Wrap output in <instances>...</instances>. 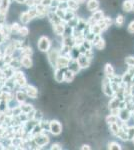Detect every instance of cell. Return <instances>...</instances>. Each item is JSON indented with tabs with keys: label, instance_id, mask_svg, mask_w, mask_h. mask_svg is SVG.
<instances>
[{
	"label": "cell",
	"instance_id": "cell-1",
	"mask_svg": "<svg viewBox=\"0 0 134 150\" xmlns=\"http://www.w3.org/2000/svg\"><path fill=\"white\" fill-rule=\"evenodd\" d=\"M102 91L108 97H112V96L115 95V92H114L111 85V79L109 77L105 76V78L103 79V82H102Z\"/></svg>",
	"mask_w": 134,
	"mask_h": 150
},
{
	"label": "cell",
	"instance_id": "cell-2",
	"mask_svg": "<svg viewBox=\"0 0 134 150\" xmlns=\"http://www.w3.org/2000/svg\"><path fill=\"white\" fill-rule=\"evenodd\" d=\"M37 47L40 51L42 52H48L51 48V41L47 36H41L38 39Z\"/></svg>",
	"mask_w": 134,
	"mask_h": 150
},
{
	"label": "cell",
	"instance_id": "cell-3",
	"mask_svg": "<svg viewBox=\"0 0 134 150\" xmlns=\"http://www.w3.org/2000/svg\"><path fill=\"white\" fill-rule=\"evenodd\" d=\"M33 140H34V142H35L36 146L42 147V146H45L46 144H48V142H49V137L46 134H44L42 131V132L38 133V134L34 135Z\"/></svg>",
	"mask_w": 134,
	"mask_h": 150
},
{
	"label": "cell",
	"instance_id": "cell-4",
	"mask_svg": "<svg viewBox=\"0 0 134 150\" xmlns=\"http://www.w3.org/2000/svg\"><path fill=\"white\" fill-rule=\"evenodd\" d=\"M49 132L52 135H60L62 132V125L58 120H51L49 122Z\"/></svg>",
	"mask_w": 134,
	"mask_h": 150
},
{
	"label": "cell",
	"instance_id": "cell-5",
	"mask_svg": "<svg viewBox=\"0 0 134 150\" xmlns=\"http://www.w3.org/2000/svg\"><path fill=\"white\" fill-rule=\"evenodd\" d=\"M60 56V51L57 49H51L48 51V55H47V58H48V61H49L50 65L52 67L56 68V65H57V59L58 57Z\"/></svg>",
	"mask_w": 134,
	"mask_h": 150
},
{
	"label": "cell",
	"instance_id": "cell-6",
	"mask_svg": "<svg viewBox=\"0 0 134 150\" xmlns=\"http://www.w3.org/2000/svg\"><path fill=\"white\" fill-rule=\"evenodd\" d=\"M131 116H132V111L129 110L127 107L121 108L118 113V119L127 123V121H129V119L131 118Z\"/></svg>",
	"mask_w": 134,
	"mask_h": 150
},
{
	"label": "cell",
	"instance_id": "cell-7",
	"mask_svg": "<svg viewBox=\"0 0 134 150\" xmlns=\"http://www.w3.org/2000/svg\"><path fill=\"white\" fill-rule=\"evenodd\" d=\"M70 59H71V58H70V56H68V55L60 54V56L58 57V59H57V65H56V67L66 69L68 67V64H69Z\"/></svg>",
	"mask_w": 134,
	"mask_h": 150
},
{
	"label": "cell",
	"instance_id": "cell-8",
	"mask_svg": "<svg viewBox=\"0 0 134 150\" xmlns=\"http://www.w3.org/2000/svg\"><path fill=\"white\" fill-rule=\"evenodd\" d=\"M77 61L81 67V69H84V68H88L90 63H91V59L89 57L86 56V54H80L78 57H77Z\"/></svg>",
	"mask_w": 134,
	"mask_h": 150
},
{
	"label": "cell",
	"instance_id": "cell-9",
	"mask_svg": "<svg viewBox=\"0 0 134 150\" xmlns=\"http://www.w3.org/2000/svg\"><path fill=\"white\" fill-rule=\"evenodd\" d=\"M24 91H25L26 95L29 98L36 99L38 96V90L36 87H34L33 85H26L24 87Z\"/></svg>",
	"mask_w": 134,
	"mask_h": 150
},
{
	"label": "cell",
	"instance_id": "cell-10",
	"mask_svg": "<svg viewBox=\"0 0 134 150\" xmlns=\"http://www.w3.org/2000/svg\"><path fill=\"white\" fill-rule=\"evenodd\" d=\"M65 29H66V23L63 22V21L57 24H53V31H54L55 34L58 36L64 35Z\"/></svg>",
	"mask_w": 134,
	"mask_h": 150
},
{
	"label": "cell",
	"instance_id": "cell-11",
	"mask_svg": "<svg viewBox=\"0 0 134 150\" xmlns=\"http://www.w3.org/2000/svg\"><path fill=\"white\" fill-rule=\"evenodd\" d=\"M67 68L69 70H71L72 72H74L75 74H77L80 70H81V67H80V65L78 63V61H77V59H73V58L70 59Z\"/></svg>",
	"mask_w": 134,
	"mask_h": 150
},
{
	"label": "cell",
	"instance_id": "cell-12",
	"mask_svg": "<svg viewBox=\"0 0 134 150\" xmlns=\"http://www.w3.org/2000/svg\"><path fill=\"white\" fill-rule=\"evenodd\" d=\"M64 69L59 68V67H56L54 70V80L58 83H61L64 81Z\"/></svg>",
	"mask_w": 134,
	"mask_h": 150
},
{
	"label": "cell",
	"instance_id": "cell-13",
	"mask_svg": "<svg viewBox=\"0 0 134 150\" xmlns=\"http://www.w3.org/2000/svg\"><path fill=\"white\" fill-rule=\"evenodd\" d=\"M104 18V12L102 10H96L93 12V14H92V16L90 17V21H91V24L93 23H96L98 22V21L102 20V19Z\"/></svg>",
	"mask_w": 134,
	"mask_h": 150
},
{
	"label": "cell",
	"instance_id": "cell-14",
	"mask_svg": "<svg viewBox=\"0 0 134 150\" xmlns=\"http://www.w3.org/2000/svg\"><path fill=\"white\" fill-rule=\"evenodd\" d=\"M100 3H99L98 0H88L87 1V10L94 12L99 9Z\"/></svg>",
	"mask_w": 134,
	"mask_h": 150
},
{
	"label": "cell",
	"instance_id": "cell-15",
	"mask_svg": "<svg viewBox=\"0 0 134 150\" xmlns=\"http://www.w3.org/2000/svg\"><path fill=\"white\" fill-rule=\"evenodd\" d=\"M47 17H48V19H49L50 22L52 23V25H53V24H57V23L62 22V20L58 17V15L56 14L55 11H48Z\"/></svg>",
	"mask_w": 134,
	"mask_h": 150
},
{
	"label": "cell",
	"instance_id": "cell-16",
	"mask_svg": "<svg viewBox=\"0 0 134 150\" xmlns=\"http://www.w3.org/2000/svg\"><path fill=\"white\" fill-rule=\"evenodd\" d=\"M120 102H121V100L117 97V96H116V95L112 96V99H111L110 101H109V103H108L109 109L112 110V109H115V108H119Z\"/></svg>",
	"mask_w": 134,
	"mask_h": 150
},
{
	"label": "cell",
	"instance_id": "cell-17",
	"mask_svg": "<svg viewBox=\"0 0 134 150\" xmlns=\"http://www.w3.org/2000/svg\"><path fill=\"white\" fill-rule=\"evenodd\" d=\"M104 73H105L106 77H109V78H112V77L115 75V70H114L113 66L110 63H107L104 67Z\"/></svg>",
	"mask_w": 134,
	"mask_h": 150
},
{
	"label": "cell",
	"instance_id": "cell-18",
	"mask_svg": "<svg viewBox=\"0 0 134 150\" xmlns=\"http://www.w3.org/2000/svg\"><path fill=\"white\" fill-rule=\"evenodd\" d=\"M26 97H27V95H26L25 91H22V90H18V91L16 92V94H15L16 101H17V102H18L19 104L25 102Z\"/></svg>",
	"mask_w": 134,
	"mask_h": 150
},
{
	"label": "cell",
	"instance_id": "cell-19",
	"mask_svg": "<svg viewBox=\"0 0 134 150\" xmlns=\"http://www.w3.org/2000/svg\"><path fill=\"white\" fill-rule=\"evenodd\" d=\"M20 62L21 65L25 68H30L32 66V60H31L30 56H21Z\"/></svg>",
	"mask_w": 134,
	"mask_h": 150
},
{
	"label": "cell",
	"instance_id": "cell-20",
	"mask_svg": "<svg viewBox=\"0 0 134 150\" xmlns=\"http://www.w3.org/2000/svg\"><path fill=\"white\" fill-rule=\"evenodd\" d=\"M74 77H75V73H74V72H72L71 70H69L68 68H66V70L64 71V81L68 82V83H70V82L73 81Z\"/></svg>",
	"mask_w": 134,
	"mask_h": 150
},
{
	"label": "cell",
	"instance_id": "cell-21",
	"mask_svg": "<svg viewBox=\"0 0 134 150\" xmlns=\"http://www.w3.org/2000/svg\"><path fill=\"white\" fill-rule=\"evenodd\" d=\"M67 6H68V9H70V10L76 11V10H78V8H79V2L77 1V0H68Z\"/></svg>",
	"mask_w": 134,
	"mask_h": 150
},
{
	"label": "cell",
	"instance_id": "cell-22",
	"mask_svg": "<svg viewBox=\"0 0 134 150\" xmlns=\"http://www.w3.org/2000/svg\"><path fill=\"white\" fill-rule=\"evenodd\" d=\"M89 29H90V31H91V32L93 33V34H95V35H99V34H101V33H102V30H101L100 26H99L97 23L90 24Z\"/></svg>",
	"mask_w": 134,
	"mask_h": 150
},
{
	"label": "cell",
	"instance_id": "cell-23",
	"mask_svg": "<svg viewBox=\"0 0 134 150\" xmlns=\"http://www.w3.org/2000/svg\"><path fill=\"white\" fill-rule=\"evenodd\" d=\"M31 20H32V18L30 17V15H29L28 11L22 12V13L20 14V21L23 24H27V23L30 22Z\"/></svg>",
	"mask_w": 134,
	"mask_h": 150
},
{
	"label": "cell",
	"instance_id": "cell-24",
	"mask_svg": "<svg viewBox=\"0 0 134 150\" xmlns=\"http://www.w3.org/2000/svg\"><path fill=\"white\" fill-rule=\"evenodd\" d=\"M122 9L124 12H131L132 11V1L131 0H124L122 4Z\"/></svg>",
	"mask_w": 134,
	"mask_h": 150
},
{
	"label": "cell",
	"instance_id": "cell-25",
	"mask_svg": "<svg viewBox=\"0 0 134 150\" xmlns=\"http://www.w3.org/2000/svg\"><path fill=\"white\" fill-rule=\"evenodd\" d=\"M116 136H117L118 138H120L121 140H123V141H127V140H128L127 129H124V128L120 127V130H119V132L117 133V135H116Z\"/></svg>",
	"mask_w": 134,
	"mask_h": 150
},
{
	"label": "cell",
	"instance_id": "cell-26",
	"mask_svg": "<svg viewBox=\"0 0 134 150\" xmlns=\"http://www.w3.org/2000/svg\"><path fill=\"white\" fill-rule=\"evenodd\" d=\"M75 11H73V10H70V9H67L66 10V13H65V17L64 19H63V22H68L69 20H71L72 18H74L75 17V13H74Z\"/></svg>",
	"mask_w": 134,
	"mask_h": 150
},
{
	"label": "cell",
	"instance_id": "cell-27",
	"mask_svg": "<svg viewBox=\"0 0 134 150\" xmlns=\"http://www.w3.org/2000/svg\"><path fill=\"white\" fill-rule=\"evenodd\" d=\"M32 54V49L30 46H26L21 48L20 50V56H31Z\"/></svg>",
	"mask_w": 134,
	"mask_h": 150
},
{
	"label": "cell",
	"instance_id": "cell-28",
	"mask_svg": "<svg viewBox=\"0 0 134 150\" xmlns=\"http://www.w3.org/2000/svg\"><path fill=\"white\" fill-rule=\"evenodd\" d=\"M20 107H21V110H22V112L26 113V114L30 112V111L33 110V106L31 105V104H27V103H21Z\"/></svg>",
	"mask_w": 134,
	"mask_h": 150
},
{
	"label": "cell",
	"instance_id": "cell-29",
	"mask_svg": "<svg viewBox=\"0 0 134 150\" xmlns=\"http://www.w3.org/2000/svg\"><path fill=\"white\" fill-rule=\"evenodd\" d=\"M109 129H110L112 134L116 136V135H117V133L119 132V130H120V126L117 124V122H115V123H112V124H110Z\"/></svg>",
	"mask_w": 134,
	"mask_h": 150
},
{
	"label": "cell",
	"instance_id": "cell-30",
	"mask_svg": "<svg viewBox=\"0 0 134 150\" xmlns=\"http://www.w3.org/2000/svg\"><path fill=\"white\" fill-rule=\"evenodd\" d=\"M14 81H15V83H16L19 87H25L26 85H27V80H26L25 76L20 77V78L16 79V80H14Z\"/></svg>",
	"mask_w": 134,
	"mask_h": 150
},
{
	"label": "cell",
	"instance_id": "cell-31",
	"mask_svg": "<svg viewBox=\"0 0 134 150\" xmlns=\"http://www.w3.org/2000/svg\"><path fill=\"white\" fill-rule=\"evenodd\" d=\"M106 122L108 123L109 125L112 124V123H115V122H117V120H118V116L117 115H114V114H111L110 115H108L106 117Z\"/></svg>",
	"mask_w": 134,
	"mask_h": 150
},
{
	"label": "cell",
	"instance_id": "cell-32",
	"mask_svg": "<svg viewBox=\"0 0 134 150\" xmlns=\"http://www.w3.org/2000/svg\"><path fill=\"white\" fill-rule=\"evenodd\" d=\"M108 149L111 150H120L121 149V145L116 141H112L108 143Z\"/></svg>",
	"mask_w": 134,
	"mask_h": 150
},
{
	"label": "cell",
	"instance_id": "cell-33",
	"mask_svg": "<svg viewBox=\"0 0 134 150\" xmlns=\"http://www.w3.org/2000/svg\"><path fill=\"white\" fill-rule=\"evenodd\" d=\"M124 22H125V18H124L123 15H118L115 19V24H116V26H118V27L123 26Z\"/></svg>",
	"mask_w": 134,
	"mask_h": 150
},
{
	"label": "cell",
	"instance_id": "cell-34",
	"mask_svg": "<svg viewBox=\"0 0 134 150\" xmlns=\"http://www.w3.org/2000/svg\"><path fill=\"white\" fill-rule=\"evenodd\" d=\"M21 26L18 23H13L10 26V30H11V34H18L19 30H20Z\"/></svg>",
	"mask_w": 134,
	"mask_h": 150
},
{
	"label": "cell",
	"instance_id": "cell-35",
	"mask_svg": "<svg viewBox=\"0 0 134 150\" xmlns=\"http://www.w3.org/2000/svg\"><path fill=\"white\" fill-rule=\"evenodd\" d=\"M94 47L96 48L97 50H102L105 48V41H104L103 38H101L100 40L98 41V42L96 43V44L94 45Z\"/></svg>",
	"mask_w": 134,
	"mask_h": 150
},
{
	"label": "cell",
	"instance_id": "cell-36",
	"mask_svg": "<svg viewBox=\"0 0 134 150\" xmlns=\"http://www.w3.org/2000/svg\"><path fill=\"white\" fill-rule=\"evenodd\" d=\"M18 34L20 36H22V37H24V36H27L29 34V29L26 27V26H21Z\"/></svg>",
	"mask_w": 134,
	"mask_h": 150
},
{
	"label": "cell",
	"instance_id": "cell-37",
	"mask_svg": "<svg viewBox=\"0 0 134 150\" xmlns=\"http://www.w3.org/2000/svg\"><path fill=\"white\" fill-rule=\"evenodd\" d=\"M42 118H43V114L41 113V111H39V110H35V113H34L33 119L35 120V121H37V122H40L41 120H42Z\"/></svg>",
	"mask_w": 134,
	"mask_h": 150
},
{
	"label": "cell",
	"instance_id": "cell-38",
	"mask_svg": "<svg viewBox=\"0 0 134 150\" xmlns=\"http://www.w3.org/2000/svg\"><path fill=\"white\" fill-rule=\"evenodd\" d=\"M82 46H83L85 49H86V51H87V50H91L92 49V47H93V44H92L91 41L85 39L83 41V43H82Z\"/></svg>",
	"mask_w": 134,
	"mask_h": 150
},
{
	"label": "cell",
	"instance_id": "cell-39",
	"mask_svg": "<svg viewBox=\"0 0 134 150\" xmlns=\"http://www.w3.org/2000/svg\"><path fill=\"white\" fill-rule=\"evenodd\" d=\"M28 13H29V15H30V17L31 18H35V17H37V15H38V13H37V9H36V7L34 6V7H30V9L28 10Z\"/></svg>",
	"mask_w": 134,
	"mask_h": 150
},
{
	"label": "cell",
	"instance_id": "cell-40",
	"mask_svg": "<svg viewBox=\"0 0 134 150\" xmlns=\"http://www.w3.org/2000/svg\"><path fill=\"white\" fill-rule=\"evenodd\" d=\"M125 63L128 65V67H133L134 68V56H128L125 58Z\"/></svg>",
	"mask_w": 134,
	"mask_h": 150
},
{
	"label": "cell",
	"instance_id": "cell-41",
	"mask_svg": "<svg viewBox=\"0 0 134 150\" xmlns=\"http://www.w3.org/2000/svg\"><path fill=\"white\" fill-rule=\"evenodd\" d=\"M128 140H132L134 138V126H129L127 128Z\"/></svg>",
	"mask_w": 134,
	"mask_h": 150
},
{
	"label": "cell",
	"instance_id": "cell-42",
	"mask_svg": "<svg viewBox=\"0 0 134 150\" xmlns=\"http://www.w3.org/2000/svg\"><path fill=\"white\" fill-rule=\"evenodd\" d=\"M127 31L130 34H134V20L131 21L127 26Z\"/></svg>",
	"mask_w": 134,
	"mask_h": 150
},
{
	"label": "cell",
	"instance_id": "cell-43",
	"mask_svg": "<svg viewBox=\"0 0 134 150\" xmlns=\"http://www.w3.org/2000/svg\"><path fill=\"white\" fill-rule=\"evenodd\" d=\"M51 2H52V0H41L40 4H42L45 7H49L51 5Z\"/></svg>",
	"mask_w": 134,
	"mask_h": 150
},
{
	"label": "cell",
	"instance_id": "cell-44",
	"mask_svg": "<svg viewBox=\"0 0 134 150\" xmlns=\"http://www.w3.org/2000/svg\"><path fill=\"white\" fill-rule=\"evenodd\" d=\"M51 149L52 150H54V149H62V146L60 144H58V143H53L52 144V146H51Z\"/></svg>",
	"mask_w": 134,
	"mask_h": 150
},
{
	"label": "cell",
	"instance_id": "cell-45",
	"mask_svg": "<svg viewBox=\"0 0 134 150\" xmlns=\"http://www.w3.org/2000/svg\"><path fill=\"white\" fill-rule=\"evenodd\" d=\"M5 36L3 35V33L1 32V31H0V44H2V43L4 42V40H5Z\"/></svg>",
	"mask_w": 134,
	"mask_h": 150
},
{
	"label": "cell",
	"instance_id": "cell-46",
	"mask_svg": "<svg viewBox=\"0 0 134 150\" xmlns=\"http://www.w3.org/2000/svg\"><path fill=\"white\" fill-rule=\"evenodd\" d=\"M81 149H82V150H85V149H86V150H89V149H91V147H90L89 145H83V146L81 147Z\"/></svg>",
	"mask_w": 134,
	"mask_h": 150
},
{
	"label": "cell",
	"instance_id": "cell-47",
	"mask_svg": "<svg viewBox=\"0 0 134 150\" xmlns=\"http://www.w3.org/2000/svg\"><path fill=\"white\" fill-rule=\"evenodd\" d=\"M15 1L18 3H25V0H15Z\"/></svg>",
	"mask_w": 134,
	"mask_h": 150
},
{
	"label": "cell",
	"instance_id": "cell-48",
	"mask_svg": "<svg viewBox=\"0 0 134 150\" xmlns=\"http://www.w3.org/2000/svg\"><path fill=\"white\" fill-rule=\"evenodd\" d=\"M0 149H5V147H4V145L2 143H0Z\"/></svg>",
	"mask_w": 134,
	"mask_h": 150
},
{
	"label": "cell",
	"instance_id": "cell-49",
	"mask_svg": "<svg viewBox=\"0 0 134 150\" xmlns=\"http://www.w3.org/2000/svg\"><path fill=\"white\" fill-rule=\"evenodd\" d=\"M77 1H78L79 3H84V2L86 1V0H77Z\"/></svg>",
	"mask_w": 134,
	"mask_h": 150
},
{
	"label": "cell",
	"instance_id": "cell-50",
	"mask_svg": "<svg viewBox=\"0 0 134 150\" xmlns=\"http://www.w3.org/2000/svg\"><path fill=\"white\" fill-rule=\"evenodd\" d=\"M132 12H134V1H132Z\"/></svg>",
	"mask_w": 134,
	"mask_h": 150
},
{
	"label": "cell",
	"instance_id": "cell-51",
	"mask_svg": "<svg viewBox=\"0 0 134 150\" xmlns=\"http://www.w3.org/2000/svg\"><path fill=\"white\" fill-rule=\"evenodd\" d=\"M58 1H59V2H67L68 0H58Z\"/></svg>",
	"mask_w": 134,
	"mask_h": 150
},
{
	"label": "cell",
	"instance_id": "cell-52",
	"mask_svg": "<svg viewBox=\"0 0 134 150\" xmlns=\"http://www.w3.org/2000/svg\"><path fill=\"white\" fill-rule=\"evenodd\" d=\"M131 83L134 84V75H133V77H132V80H131Z\"/></svg>",
	"mask_w": 134,
	"mask_h": 150
},
{
	"label": "cell",
	"instance_id": "cell-53",
	"mask_svg": "<svg viewBox=\"0 0 134 150\" xmlns=\"http://www.w3.org/2000/svg\"><path fill=\"white\" fill-rule=\"evenodd\" d=\"M132 142H133V144H134V138L132 139Z\"/></svg>",
	"mask_w": 134,
	"mask_h": 150
},
{
	"label": "cell",
	"instance_id": "cell-54",
	"mask_svg": "<svg viewBox=\"0 0 134 150\" xmlns=\"http://www.w3.org/2000/svg\"><path fill=\"white\" fill-rule=\"evenodd\" d=\"M131 1H134V0H131Z\"/></svg>",
	"mask_w": 134,
	"mask_h": 150
}]
</instances>
